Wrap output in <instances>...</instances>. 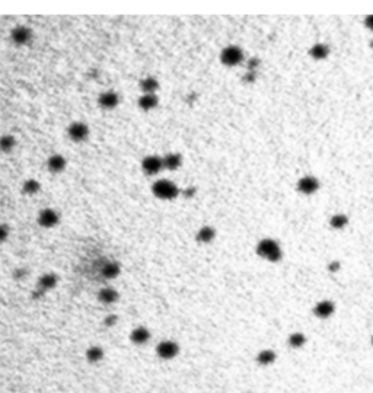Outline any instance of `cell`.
Masks as SVG:
<instances>
[{"instance_id":"18","label":"cell","mask_w":373,"mask_h":393,"mask_svg":"<svg viewBox=\"0 0 373 393\" xmlns=\"http://www.w3.org/2000/svg\"><path fill=\"white\" fill-rule=\"evenodd\" d=\"M118 292L114 287H104L98 292V300L102 304H114L118 300Z\"/></svg>"},{"instance_id":"24","label":"cell","mask_w":373,"mask_h":393,"mask_svg":"<svg viewBox=\"0 0 373 393\" xmlns=\"http://www.w3.org/2000/svg\"><path fill=\"white\" fill-rule=\"evenodd\" d=\"M289 345L295 350H299L302 348L305 344H306V336L300 332H295V333H290L289 335V339H287Z\"/></svg>"},{"instance_id":"16","label":"cell","mask_w":373,"mask_h":393,"mask_svg":"<svg viewBox=\"0 0 373 393\" xmlns=\"http://www.w3.org/2000/svg\"><path fill=\"white\" fill-rule=\"evenodd\" d=\"M121 272V266L120 263L115 261H107L102 266H101V274L104 278L107 280H114L120 275Z\"/></svg>"},{"instance_id":"25","label":"cell","mask_w":373,"mask_h":393,"mask_svg":"<svg viewBox=\"0 0 373 393\" xmlns=\"http://www.w3.org/2000/svg\"><path fill=\"white\" fill-rule=\"evenodd\" d=\"M330 53V48L325 45V44H315L311 48V56L316 60H321V59H325Z\"/></svg>"},{"instance_id":"32","label":"cell","mask_w":373,"mask_h":393,"mask_svg":"<svg viewBox=\"0 0 373 393\" xmlns=\"http://www.w3.org/2000/svg\"><path fill=\"white\" fill-rule=\"evenodd\" d=\"M365 22H366V27H368L369 30H372L373 31V16H368Z\"/></svg>"},{"instance_id":"4","label":"cell","mask_w":373,"mask_h":393,"mask_svg":"<svg viewBox=\"0 0 373 393\" xmlns=\"http://www.w3.org/2000/svg\"><path fill=\"white\" fill-rule=\"evenodd\" d=\"M37 223L42 229H53L60 223V214L51 207L42 208L37 216Z\"/></svg>"},{"instance_id":"3","label":"cell","mask_w":373,"mask_h":393,"mask_svg":"<svg viewBox=\"0 0 373 393\" xmlns=\"http://www.w3.org/2000/svg\"><path fill=\"white\" fill-rule=\"evenodd\" d=\"M244 60V51L238 45H227L220 53V62L222 65L227 67H233L242 63Z\"/></svg>"},{"instance_id":"13","label":"cell","mask_w":373,"mask_h":393,"mask_svg":"<svg viewBox=\"0 0 373 393\" xmlns=\"http://www.w3.org/2000/svg\"><path fill=\"white\" fill-rule=\"evenodd\" d=\"M318 188H319V182H318V179L313 178V176H305V178H302V179L298 182V190H299L302 194H305V196H311V194H313Z\"/></svg>"},{"instance_id":"30","label":"cell","mask_w":373,"mask_h":393,"mask_svg":"<svg viewBox=\"0 0 373 393\" xmlns=\"http://www.w3.org/2000/svg\"><path fill=\"white\" fill-rule=\"evenodd\" d=\"M117 321H118V318H117L115 315H108V316L104 319V324H105L107 327H114V325L117 324Z\"/></svg>"},{"instance_id":"31","label":"cell","mask_w":373,"mask_h":393,"mask_svg":"<svg viewBox=\"0 0 373 393\" xmlns=\"http://www.w3.org/2000/svg\"><path fill=\"white\" fill-rule=\"evenodd\" d=\"M340 266H341V263H340V262L334 261L328 265V269H330L331 272H336V271H338V269H340Z\"/></svg>"},{"instance_id":"27","label":"cell","mask_w":373,"mask_h":393,"mask_svg":"<svg viewBox=\"0 0 373 393\" xmlns=\"http://www.w3.org/2000/svg\"><path fill=\"white\" fill-rule=\"evenodd\" d=\"M347 223H348V219L345 217V216H342V214H337V216H334L333 219H331V226L334 228V229H342V228H345L347 226Z\"/></svg>"},{"instance_id":"15","label":"cell","mask_w":373,"mask_h":393,"mask_svg":"<svg viewBox=\"0 0 373 393\" xmlns=\"http://www.w3.org/2000/svg\"><path fill=\"white\" fill-rule=\"evenodd\" d=\"M150 339V332L145 327L134 328L130 333V341L136 345H143Z\"/></svg>"},{"instance_id":"29","label":"cell","mask_w":373,"mask_h":393,"mask_svg":"<svg viewBox=\"0 0 373 393\" xmlns=\"http://www.w3.org/2000/svg\"><path fill=\"white\" fill-rule=\"evenodd\" d=\"M9 237V228L6 225H0V243H3Z\"/></svg>"},{"instance_id":"11","label":"cell","mask_w":373,"mask_h":393,"mask_svg":"<svg viewBox=\"0 0 373 393\" xmlns=\"http://www.w3.org/2000/svg\"><path fill=\"white\" fill-rule=\"evenodd\" d=\"M66 166H67L66 158H64L63 155H59V153L51 155V156L47 159V169H48L50 173L59 175V173H62L63 170L66 169Z\"/></svg>"},{"instance_id":"9","label":"cell","mask_w":373,"mask_h":393,"mask_svg":"<svg viewBox=\"0 0 373 393\" xmlns=\"http://www.w3.org/2000/svg\"><path fill=\"white\" fill-rule=\"evenodd\" d=\"M98 105L102 108V109H115L118 105H120V97L117 92L114 91H105L102 92L99 97H98Z\"/></svg>"},{"instance_id":"5","label":"cell","mask_w":373,"mask_h":393,"mask_svg":"<svg viewBox=\"0 0 373 393\" xmlns=\"http://www.w3.org/2000/svg\"><path fill=\"white\" fill-rule=\"evenodd\" d=\"M89 127L83 121H73L67 127V135L73 143H83L89 137Z\"/></svg>"},{"instance_id":"8","label":"cell","mask_w":373,"mask_h":393,"mask_svg":"<svg viewBox=\"0 0 373 393\" xmlns=\"http://www.w3.org/2000/svg\"><path fill=\"white\" fill-rule=\"evenodd\" d=\"M10 39L15 45H28L32 39V30L24 25L15 27L10 31Z\"/></svg>"},{"instance_id":"34","label":"cell","mask_w":373,"mask_h":393,"mask_svg":"<svg viewBox=\"0 0 373 393\" xmlns=\"http://www.w3.org/2000/svg\"><path fill=\"white\" fill-rule=\"evenodd\" d=\"M372 47H373V41H372Z\"/></svg>"},{"instance_id":"17","label":"cell","mask_w":373,"mask_h":393,"mask_svg":"<svg viewBox=\"0 0 373 393\" xmlns=\"http://www.w3.org/2000/svg\"><path fill=\"white\" fill-rule=\"evenodd\" d=\"M57 286V275L56 274H44L39 277L38 280V292L39 293H45L53 290Z\"/></svg>"},{"instance_id":"7","label":"cell","mask_w":373,"mask_h":393,"mask_svg":"<svg viewBox=\"0 0 373 393\" xmlns=\"http://www.w3.org/2000/svg\"><path fill=\"white\" fill-rule=\"evenodd\" d=\"M180 353V347L175 341H162L157 347H156V354L162 359V360H172L174 357H177Z\"/></svg>"},{"instance_id":"12","label":"cell","mask_w":373,"mask_h":393,"mask_svg":"<svg viewBox=\"0 0 373 393\" xmlns=\"http://www.w3.org/2000/svg\"><path fill=\"white\" fill-rule=\"evenodd\" d=\"M157 105H159V98L156 94H142L140 98L137 99V106L145 112L153 111L155 108H157Z\"/></svg>"},{"instance_id":"2","label":"cell","mask_w":373,"mask_h":393,"mask_svg":"<svg viewBox=\"0 0 373 393\" xmlns=\"http://www.w3.org/2000/svg\"><path fill=\"white\" fill-rule=\"evenodd\" d=\"M257 255L270 262H277L281 260V248L273 239H262L257 245Z\"/></svg>"},{"instance_id":"14","label":"cell","mask_w":373,"mask_h":393,"mask_svg":"<svg viewBox=\"0 0 373 393\" xmlns=\"http://www.w3.org/2000/svg\"><path fill=\"white\" fill-rule=\"evenodd\" d=\"M163 161V169L166 170H178L183 166V156L177 152H171L165 156H162Z\"/></svg>"},{"instance_id":"26","label":"cell","mask_w":373,"mask_h":393,"mask_svg":"<svg viewBox=\"0 0 373 393\" xmlns=\"http://www.w3.org/2000/svg\"><path fill=\"white\" fill-rule=\"evenodd\" d=\"M102 357H104V351L101 347H91L86 351V359L91 362H98V361L102 360Z\"/></svg>"},{"instance_id":"19","label":"cell","mask_w":373,"mask_h":393,"mask_svg":"<svg viewBox=\"0 0 373 393\" xmlns=\"http://www.w3.org/2000/svg\"><path fill=\"white\" fill-rule=\"evenodd\" d=\"M139 88H140L142 94H156L159 91V82L153 76H146V77L140 79Z\"/></svg>"},{"instance_id":"20","label":"cell","mask_w":373,"mask_h":393,"mask_svg":"<svg viewBox=\"0 0 373 393\" xmlns=\"http://www.w3.org/2000/svg\"><path fill=\"white\" fill-rule=\"evenodd\" d=\"M216 237V230L213 229L212 226H203L200 228L197 234H195V240L198 243H212Z\"/></svg>"},{"instance_id":"23","label":"cell","mask_w":373,"mask_h":393,"mask_svg":"<svg viewBox=\"0 0 373 393\" xmlns=\"http://www.w3.org/2000/svg\"><path fill=\"white\" fill-rule=\"evenodd\" d=\"M276 359H277V356L273 350H262L258 353L255 360L260 365H271L276 361Z\"/></svg>"},{"instance_id":"6","label":"cell","mask_w":373,"mask_h":393,"mask_svg":"<svg viewBox=\"0 0 373 393\" xmlns=\"http://www.w3.org/2000/svg\"><path fill=\"white\" fill-rule=\"evenodd\" d=\"M140 167L143 170L145 175L148 176H155L157 175L160 170H163V161H162V156H157V155H149V156H145L142 159V164Z\"/></svg>"},{"instance_id":"22","label":"cell","mask_w":373,"mask_h":393,"mask_svg":"<svg viewBox=\"0 0 373 393\" xmlns=\"http://www.w3.org/2000/svg\"><path fill=\"white\" fill-rule=\"evenodd\" d=\"M39 191H41V184H39V181H37V179H34V178L27 179V181L22 184V193H24L25 196H37Z\"/></svg>"},{"instance_id":"28","label":"cell","mask_w":373,"mask_h":393,"mask_svg":"<svg viewBox=\"0 0 373 393\" xmlns=\"http://www.w3.org/2000/svg\"><path fill=\"white\" fill-rule=\"evenodd\" d=\"M195 193H197V188L192 187V185H188L184 190H181V196H186V198H192L195 196Z\"/></svg>"},{"instance_id":"1","label":"cell","mask_w":373,"mask_h":393,"mask_svg":"<svg viewBox=\"0 0 373 393\" xmlns=\"http://www.w3.org/2000/svg\"><path fill=\"white\" fill-rule=\"evenodd\" d=\"M152 194L162 201H174L181 196V188L169 179H157L152 184Z\"/></svg>"},{"instance_id":"33","label":"cell","mask_w":373,"mask_h":393,"mask_svg":"<svg viewBox=\"0 0 373 393\" xmlns=\"http://www.w3.org/2000/svg\"><path fill=\"white\" fill-rule=\"evenodd\" d=\"M372 345H373V336H372Z\"/></svg>"},{"instance_id":"21","label":"cell","mask_w":373,"mask_h":393,"mask_svg":"<svg viewBox=\"0 0 373 393\" xmlns=\"http://www.w3.org/2000/svg\"><path fill=\"white\" fill-rule=\"evenodd\" d=\"M18 144V140L13 134H3L0 135V152L1 153H12Z\"/></svg>"},{"instance_id":"10","label":"cell","mask_w":373,"mask_h":393,"mask_svg":"<svg viewBox=\"0 0 373 393\" xmlns=\"http://www.w3.org/2000/svg\"><path fill=\"white\" fill-rule=\"evenodd\" d=\"M336 312V304L331 300H322L313 307V315L319 319H328Z\"/></svg>"}]
</instances>
